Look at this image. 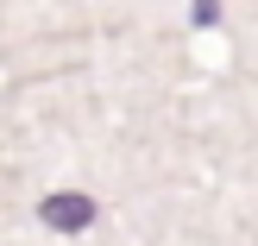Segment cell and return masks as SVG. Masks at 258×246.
<instances>
[{
	"label": "cell",
	"mask_w": 258,
	"mask_h": 246,
	"mask_svg": "<svg viewBox=\"0 0 258 246\" xmlns=\"http://www.w3.org/2000/svg\"><path fill=\"white\" fill-rule=\"evenodd\" d=\"M38 215H44L57 234H82V227L95 221V202H88V196H76V189H57V196H44V202H38Z\"/></svg>",
	"instance_id": "cell-1"
},
{
	"label": "cell",
	"mask_w": 258,
	"mask_h": 246,
	"mask_svg": "<svg viewBox=\"0 0 258 246\" xmlns=\"http://www.w3.org/2000/svg\"><path fill=\"white\" fill-rule=\"evenodd\" d=\"M214 7H221V0H196V19H202V25H214V19H221Z\"/></svg>",
	"instance_id": "cell-2"
}]
</instances>
